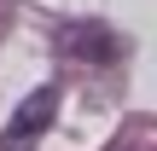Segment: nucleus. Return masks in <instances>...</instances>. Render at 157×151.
<instances>
[{"label":"nucleus","instance_id":"obj_1","mask_svg":"<svg viewBox=\"0 0 157 151\" xmlns=\"http://www.w3.org/2000/svg\"><path fill=\"white\" fill-rule=\"evenodd\" d=\"M52 116H58V87H35V93L17 105V116L6 122L0 151H35V140L52 128Z\"/></svg>","mask_w":157,"mask_h":151},{"label":"nucleus","instance_id":"obj_2","mask_svg":"<svg viewBox=\"0 0 157 151\" xmlns=\"http://www.w3.org/2000/svg\"><path fill=\"white\" fill-rule=\"evenodd\" d=\"M52 47L70 52V58H87V64H111V58L122 52V41H117L105 23H58Z\"/></svg>","mask_w":157,"mask_h":151},{"label":"nucleus","instance_id":"obj_3","mask_svg":"<svg viewBox=\"0 0 157 151\" xmlns=\"http://www.w3.org/2000/svg\"><path fill=\"white\" fill-rule=\"evenodd\" d=\"M122 151H134V145H122Z\"/></svg>","mask_w":157,"mask_h":151}]
</instances>
